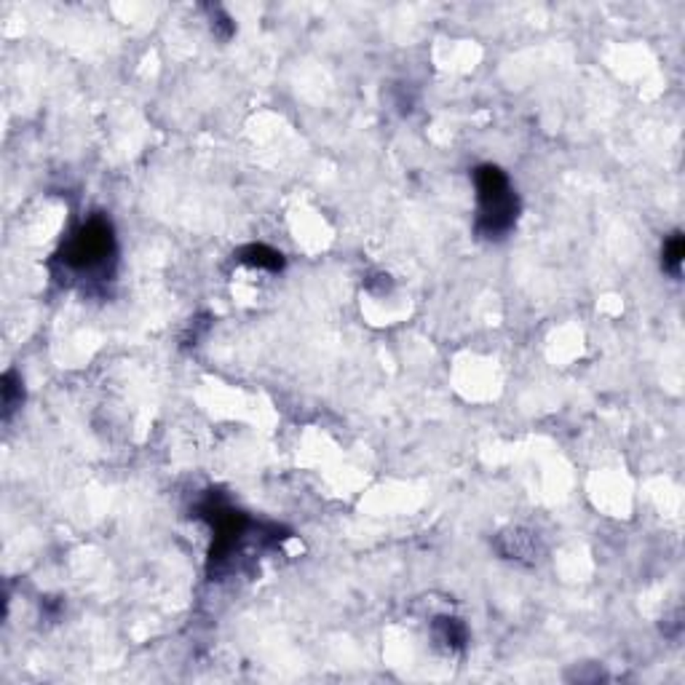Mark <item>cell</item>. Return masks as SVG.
Instances as JSON below:
<instances>
[{
    "label": "cell",
    "instance_id": "cell-1",
    "mask_svg": "<svg viewBox=\"0 0 685 685\" xmlns=\"http://www.w3.org/2000/svg\"><path fill=\"white\" fill-rule=\"evenodd\" d=\"M115 254L118 244L113 223L102 215H92L86 223H81L70 233V238L57 252L54 262H59L67 276L105 281L108 276H113Z\"/></svg>",
    "mask_w": 685,
    "mask_h": 685
},
{
    "label": "cell",
    "instance_id": "cell-2",
    "mask_svg": "<svg viewBox=\"0 0 685 685\" xmlns=\"http://www.w3.org/2000/svg\"><path fill=\"white\" fill-rule=\"evenodd\" d=\"M474 188H476V223L474 230L485 241L506 238L520 215V199L512 191L506 172L495 164H482L474 169Z\"/></svg>",
    "mask_w": 685,
    "mask_h": 685
},
{
    "label": "cell",
    "instance_id": "cell-3",
    "mask_svg": "<svg viewBox=\"0 0 685 685\" xmlns=\"http://www.w3.org/2000/svg\"><path fill=\"white\" fill-rule=\"evenodd\" d=\"M495 547L506 560H517V563H528V565H533L541 555L538 538L528 530H506L498 536Z\"/></svg>",
    "mask_w": 685,
    "mask_h": 685
},
{
    "label": "cell",
    "instance_id": "cell-4",
    "mask_svg": "<svg viewBox=\"0 0 685 685\" xmlns=\"http://www.w3.org/2000/svg\"><path fill=\"white\" fill-rule=\"evenodd\" d=\"M431 632H434L437 645L445 648L448 654H460L466 648V643H468V629L456 616H440L434 621Z\"/></svg>",
    "mask_w": 685,
    "mask_h": 685
},
{
    "label": "cell",
    "instance_id": "cell-5",
    "mask_svg": "<svg viewBox=\"0 0 685 685\" xmlns=\"http://www.w3.org/2000/svg\"><path fill=\"white\" fill-rule=\"evenodd\" d=\"M238 262L249 265V268H260V271H268V273H279L284 271V254L271 249L268 244H246L244 249H238Z\"/></svg>",
    "mask_w": 685,
    "mask_h": 685
},
{
    "label": "cell",
    "instance_id": "cell-6",
    "mask_svg": "<svg viewBox=\"0 0 685 685\" xmlns=\"http://www.w3.org/2000/svg\"><path fill=\"white\" fill-rule=\"evenodd\" d=\"M0 391H3V421L8 423L11 421V415L22 407V402H24V388H22V378L13 372V369H8L5 375H3V386H0Z\"/></svg>",
    "mask_w": 685,
    "mask_h": 685
},
{
    "label": "cell",
    "instance_id": "cell-7",
    "mask_svg": "<svg viewBox=\"0 0 685 685\" xmlns=\"http://www.w3.org/2000/svg\"><path fill=\"white\" fill-rule=\"evenodd\" d=\"M683 254H685L683 233H681V230H675V233L664 241V246H662V268H664L670 276H675V279L681 276Z\"/></svg>",
    "mask_w": 685,
    "mask_h": 685
},
{
    "label": "cell",
    "instance_id": "cell-8",
    "mask_svg": "<svg viewBox=\"0 0 685 685\" xmlns=\"http://www.w3.org/2000/svg\"><path fill=\"white\" fill-rule=\"evenodd\" d=\"M209 16H212V32L220 40H230L233 32H236V24H233V19H230L228 13L220 5H215V8H209Z\"/></svg>",
    "mask_w": 685,
    "mask_h": 685
},
{
    "label": "cell",
    "instance_id": "cell-9",
    "mask_svg": "<svg viewBox=\"0 0 685 685\" xmlns=\"http://www.w3.org/2000/svg\"><path fill=\"white\" fill-rule=\"evenodd\" d=\"M207 327H209V322H199V319H196V322L188 327V333H185L182 342H185V345H196V342L201 341V335L207 333Z\"/></svg>",
    "mask_w": 685,
    "mask_h": 685
}]
</instances>
